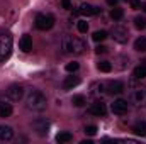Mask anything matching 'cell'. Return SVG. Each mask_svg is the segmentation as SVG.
Returning a JSON list of instances; mask_svg holds the SVG:
<instances>
[{"label": "cell", "mask_w": 146, "mask_h": 144, "mask_svg": "<svg viewBox=\"0 0 146 144\" xmlns=\"http://www.w3.org/2000/svg\"><path fill=\"white\" fill-rule=\"evenodd\" d=\"M48 105V100L46 97L39 92V90H31L27 98H26V107L33 112H42Z\"/></svg>", "instance_id": "obj_1"}, {"label": "cell", "mask_w": 146, "mask_h": 144, "mask_svg": "<svg viewBox=\"0 0 146 144\" xmlns=\"http://www.w3.org/2000/svg\"><path fill=\"white\" fill-rule=\"evenodd\" d=\"M12 53V36L0 34V61H5Z\"/></svg>", "instance_id": "obj_2"}, {"label": "cell", "mask_w": 146, "mask_h": 144, "mask_svg": "<svg viewBox=\"0 0 146 144\" xmlns=\"http://www.w3.org/2000/svg\"><path fill=\"white\" fill-rule=\"evenodd\" d=\"M34 24H36V27L39 31H49L54 26V17L49 15V14H37Z\"/></svg>", "instance_id": "obj_3"}, {"label": "cell", "mask_w": 146, "mask_h": 144, "mask_svg": "<svg viewBox=\"0 0 146 144\" xmlns=\"http://www.w3.org/2000/svg\"><path fill=\"white\" fill-rule=\"evenodd\" d=\"M110 34H112V39H114V41H117V42H121V44L127 42V39H129V31H127L126 27H122V26L112 27Z\"/></svg>", "instance_id": "obj_4"}, {"label": "cell", "mask_w": 146, "mask_h": 144, "mask_svg": "<svg viewBox=\"0 0 146 144\" xmlns=\"http://www.w3.org/2000/svg\"><path fill=\"white\" fill-rule=\"evenodd\" d=\"M7 97L12 100V102H19L22 97H24V87L19 85V83H14L7 88Z\"/></svg>", "instance_id": "obj_5"}, {"label": "cell", "mask_w": 146, "mask_h": 144, "mask_svg": "<svg viewBox=\"0 0 146 144\" xmlns=\"http://www.w3.org/2000/svg\"><path fill=\"white\" fill-rule=\"evenodd\" d=\"M131 102H133L136 107H146V87L145 88H138V90L133 92Z\"/></svg>", "instance_id": "obj_6"}, {"label": "cell", "mask_w": 146, "mask_h": 144, "mask_svg": "<svg viewBox=\"0 0 146 144\" xmlns=\"http://www.w3.org/2000/svg\"><path fill=\"white\" fill-rule=\"evenodd\" d=\"M33 129H34V132L37 136H46L48 131H49V122L46 119H36L33 122Z\"/></svg>", "instance_id": "obj_7"}, {"label": "cell", "mask_w": 146, "mask_h": 144, "mask_svg": "<svg viewBox=\"0 0 146 144\" xmlns=\"http://www.w3.org/2000/svg\"><path fill=\"white\" fill-rule=\"evenodd\" d=\"M85 49H87V44L80 37H70V51L73 54H83Z\"/></svg>", "instance_id": "obj_8"}, {"label": "cell", "mask_w": 146, "mask_h": 144, "mask_svg": "<svg viewBox=\"0 0 146 144\" xmlns=\"http://www.w3.org/2000/svg\"><path fill=\"white\" fill-rule=\"evenodd\" d=\"M78 12H80V15H97V14H100L102 10H100V7H95V5H90V3H82L80 7H78Z\"/></svg>", "instance_id": "obj_9"}, {"label": "cell", "mask_w": 146, "mask_h": 144, "mask_svg": "<svg viewBox=\"0 0 146 144\" xmlns=\"http://www.w3.org/2000/svg\"><path fill=\"white\" fill-rule=\"evenodd\" d=\"M110 110H112L115 115H124V114L127 112V102L122 100V98H117V100H114V104L110 105Z\"/></svg>", "instance_id": "obj_10"}, {"label": "cell", "mask_w": 146, "mask_h": 144, "mask_svg": "<svg viewBox=\"0 0 146 144\" xmlns=\"http://www.w3.org/2000/svg\"><path fill=\"white\" fill-rule=\"evenodd\" d=\"M88 112H90L92 115L104 117V115L107 114V108H106V104H102V102H95V104H92V105H90Z\"/></svg>", "instance_id": "obj_11"}, {"label": "cell", "mask_w": 146, "mask_h": 144, "mask_svg": "<svg viewBox=\"0 0 146 144\" xmlns=\"http://www.w3.org/2000/svg\"><path fill=\"white\" fill-rule=\"evenodd\" d=\"M106 90L112 93V95H117V93H121L122 90H124V83L122 81H119V80H114V81H109L107 85H106Z\"/></svg>", "instance_id": "obj_12"}, {"label": "cell", "mask_w": 146, "mask_h": 144, "mask_svg": "<svg viewBox=\"0 0 146 144\" xmlns=\"http://www.w3.org/2000/svg\"><path fill=\"white\" fill-rule=\"evenodd\" d=\"M19 48L24 53H29L33 49V37L29 36V34H24V36L21 37V41H19Z\"/></svg>", "instance_id": "obj_13"}, {"label": "cell", "mask_w": 146, "mask_h": 144, "mask_svg": "<svg viewBox=\"0 0 146 144\" xmlns=\"http://www.w3.org/2000/svg\"><path fill=\"white\" fill-rule=\"evenodd\" d=\"M14 137V131L10 126H0V141H10Z\"/></svg>", "instance_id": "obj_14"}, {"label": "cell", "mask_w": 146, "mask_h": 144, "mask_svg": "<svg viewBox=\"0 0 146 144\" xmlns=\"http://www.w3.org/2000/svg\"><path fill=\"white\" fill-rule=\"evenodd\" d=\"M80 85V78L78 76H66L65 81H63V88L65 90H70V88H75Z\"/></svg>", "instance_id": "obj_15"}, {"label": "cell", "mask_w": 146, "mask_h": 144, "mask_svg": "<svg viewBox=\"0 0 146 144\" xmlns=\"http://www.w3.org/2000/svg\"><path fill=\"white\" fill-rule=\"evenodd\" d=\"M133 132H134L136 136H141V137H145V136H146V120L136 122V124L133 126Z\"/></svg>", "instance_id": "obj_16"}, {"label": "cell", "mask_w": 146, "mask_h": 144, "mask_svg": "<svg viewBox=\"0 0 146 144\" xmlns=\"http://www.w3.org/2000/svg\"><path fill=\"white\" fill-rule=\"evenodd\" d=\"M12 115V105L9 102H0V117H10Z\"/></svg>", "instance_id": "obj_17"}, {"label": "cell", "mask_w": 146, "mask_h": 144, "mask_svg": "<svg viewBox=\"0 0 146 144\" xmlns=\"http://www.w3.org/2000/svg\"><path fill=\"white\" fill-rule=\"evenodd\" d=\"M133 76H134V80H145L146 78V65H139V66L134 70Z\"/></svg>", "instance_id": "obj_18"}, {"label": "cell", "mask_w": 146, "mask_h": 144, "mask_svg": "<svg viewBox=\"0 0 146 144\" xmlns=\"http://www.w3.org/2000/svg\"><path fill=\"white\" fill-rule=\"evenodd\" d=\"M134 49L139 53H146V37H139L134 41Z\"/></svg>", "instance_id": "obj_19"}, {"label": "cell", "mask_w": 146, "mask_h": 144, "mask_svg": "<svg viewBox=\"0 0 146 144\" xmlns=\"http://www.w3.org/2000/svg\"><path fill=\"white\" fill-rule=\"evenodd\" d=\"M72 139H73L72 132H66V131H65V132H60V134L56 136V141H58L60 144H63V143H70Z\"/></svg>", "instance_id": "obj_20"}, {"label": "cell", "mask_w": 146, "mask_h": 144, "mask_svg": "<svg viewBox=\"0 0 146 144\" xmlns=\"http://www.w3.org/2000/svg\"><path fill=\"white\" fill-rule=\"evenodd\" d=\"M115 63H119V65H115L119 70H124V68H127V66H129V58H127V56H117Z\"/></svg>", "instance_id": "obj_21"}, {"label": "cell", "mask_w": 146, "mask_h": 144, "mask_svg": "<svg viewBox=\"0 0 146 144\" xmlns=\"http://www.w3.org/2000/svg\"><path fill=\"white\" fill-rule=\"evenodd\" d=\"M90 90H92V93H94V95H102V93H104V90H106V85H104V83H92Z\"/></svg>", "instance_id": "obj_22"}, {"label": "cell", "mask_w": 146, "mask_h": 144, "mask_svg": "<svg viewBox=\"0 0 146 144\" xmlns=\"http://www.w3.org/2000/svg\"><path fill=\"white\" fill-rule=\"evenodd\" d=\"M110 17H112L114 20H121V19L124 17V10H122V9H117V7H112V10H110Z\"/></svg>", "instance_id": "obj_23"}, {"label": "cell", "mask_w": 146, "mask_h": 144, "mask_svg": "<svg viewBox=\"0 0 146 144\" xmlns=\"http://www.w3.org/2000/svg\"><path fill=\"white\" fill-rule=\"evenodd\" d=\"M134 27L136 29H145L146 27V17L145 15H136L134 17Z\"/></svg>", "instance_id": "obj_24"}, {"label": "cell", "mask_w": 146, "mask_h": 144, "mask_svg": "<svg viewBox=\"0 0 146 144\" xmlns=\"http://www.w3.org/2000/svg\"><path fill=\"white\" fill-rule=\"evenodd\" d=\"M72 104L75 107H83L85 104H87V100H85V97L83 95H75L72 98Z\"/></svg>", "instance_id": "obj_25"}, {"label": "cell", "mask_w": 146, "mask_h": 144, "mask_svg": "<svg viewBox=\"0 0 146 144\" xmlns=\"http://www.w3.org/2000/svg\"><path fill=\"white\" fill-rule=\"evenodd\" d=\"M106 37H107V32H106V31H95L94 36H92V39H94L95 42H102Z\"/></svg>", "instance_id": "obj_26"}, {"label": "cell", "mask_w": 146, "mask_h": 144, "mask_svg": "<svg viewBox=\"0 0 146 144\" xmlns=\"http://www.w3.org/2000/svg\"><path fill=\"white\" fill-rule=\"evenodd\" d=\"M97 68H99V71H102V73H109L112 70V65H110L109 61H100L97 65Z\"/></svg>", "instance_id": "obj_27"}, {"label": "cell", "mask_w": 146, "mask_h": 144, "mask_svg": "<svg viewBox=\"0 0 146 144\" xmlns=\"http://www.w3.org/2000/svg\"><path fill=\"white\" fill-rule=\"evenodd\" d=\"M65 68H66V71H68V73H75V71H78L80 65H78V63H75V61H72V63H68Z\"/></svg>", "instance_id": "obj_28"}, {"label": "cell", "mask_w": 146, "mask_h": 144, "mask_svg": "<svg viewBox=\"0 0 146 144\" xmlns=\"http://www.w3.org/2000/svg\"><path fill=\"white\" fill-rule=\"evenodd\" d=\"M76 27H78V31H80L82 34H85V32L88 31V24H87L85 20H78V24H76Z\"/></svg>", "instance_id": "obj_29"}, {"label": "cell", "mask_w": 146, "mask_h": 144, "mask_svg": "<svg viewBox=\"0 0 146 144\" xmlns=\"http://www.w3.org/2000/svg\"><path fill=\"white\" fill-rule=\"evenodd\" d=\"M85 134L87 136H95L97 134V126H87L85 127Z\"/></svg>", "instance_id": "obj_30"}, {"label": "cell", "mask_w": 146, "mask_h": 144, "mask_svg": "<svg viewBox=\"0 0 146 144\" xmlns=\"http://www.w3.org/2000/svg\"><path fill=\"white\" fill-rule=\"evenodd\" d=\"M95 53H97V54H104V53H107V48H106V46H97V48H95Z\"/></svg>", "instance_id": "obj_31"}, {"label": "cell", "mask_w": 146, "mask_h": 144, "mask_svg": "<svg viewBox=\"0 0 146 144\" xmlns=\"http://www.w3.org/2000/svg\"><path fill=\"white\" fill-rule=\"evenodd\" d=\"M61 5H63V9H72V2L70 0H61Z\"/></svg>", "instance_id": "obj_32"}, {"label": "cell", "mask_w": 146, "mask_h": 144, "mask_svg": "<svg viewBox=\"0 0 146 144\" xmlns=\"http://www.w3.org/2000/svg\"><path fill=\"white\" fill-rule=\"evenodd\" d=\"M131 7H133V9H139V7H141V3H139L138 0H131Z\"/></svg>", "instance_id": "obj_33"}, {"label": "cell", "mask_w": 146, "mask_h": 144, "mask_svg": "<svg viewBox=\"0 0 146 144\" xmlns=\"http://www.w3.org/2000/svg\"><path fill=\"white\" fill-rule=\"evenodd\" d=\"M107 3H109L110 7H115V5L119 3V0H107Z\"/></svg>", "instance_id": "obj_34"}, {"label": "cell", "mask_w": 146, "mask_h": 144, "mask_svg": "<svg viewBox=\"0 0 146 144\" xmlns=\"http://www.w3.org/2000/svg\"><path fill=\"white\" fill-rule=\"evenodd\" d=\"M143 10H145V12H146V2H145V3H143Z\"/></svg>", "instance_id": "obj_35"}]
</instances>
